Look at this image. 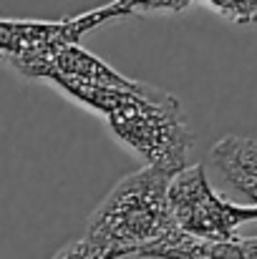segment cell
Listing matches in <instances>:
<instances>
[{
	"instance_id": "8992f818",
	"label": "cell",
	"mask_w": 257,
	"mask_h": 259,
	"mask_svg": "<svg viewBox=\"0 0 257 259\" xmlns=\"http://www.w3.org/2000/svg\"><path fill=\"white\" fill-rule=\"evenodd\" d=\"M207 3L235 25L257 23V0H207Z\"/></svg>"
},
{
	"instance_id": "52a82bcc",
	"label": "cell",
	"mask_w": 257,
	"mask_h": 259,
	"mask_svg": "<svg viewBox=\"0 0 257 259\" xmlns=\"http://www.w3.org/2000/svg\"><path fill=\"white\" fill-rule=\"evenodd\" d=\"M131 13H184L194 0H124Z\"/></svg>"
},
{
	"instance_id": "3957f363",
	"label": "cell",
	"mask_w": 257,
	"mask_h": 259,
	"mask_svg": "<svg viewBox=\"0 0 257 259\" xmlns=\"http://www.w3.org/2000/svg\"><path fill=\"white\" fill-rule=\"evenodd\" d=\"M131 10L124 0H114L103 8L86 10L76 18L63 20H10L0 18V61L46 56L56 48L74 46L79 38L96 30L101 23L114 18H126Z\"/></svg>"
},
{
	"instance_id": "7a4b0ae2",
	"label": "cell",
	"mask_w": 257,
	"mask_h": 259,
	"mask_svg": "<svg viewBox=\"0 0 257 259\" xmlns=\"http://www.w3.org/2000/svg\"><path fill=\"white\" fill-rule=\"evenodd\" d=\"M171 174L144 166L121 179L86 222V244L103 259L139 254L174 227L167 201Z\"/></svg>"
},
{
	"instance_id": "6da1fadb",
	"label": "cell",
	"mask_w": 257,
	"mask_h": 259,
	"mask_svg": "<svg viewBox=\"0 0 257 259\" xmlns=\"http://www.w3.org/2000/svg\"><path fill=\"white\" fill-rule=\"evenodd\" d=\"M56 86L74 101L106 116L111 134L136 151L146 166L167 174H179L192 151V134L179 98L157 86L141 83L136 88H98L58 81Z\"/></svg>"
},
{
	"instance_id": "9c48e42d",
	"label": "cell",
	"mask_w": 257,
	"mask_h": 259,
	"mask_svg": "<svg viewBox=\"0 0 257 259\" xmlns=\"http://www.w3.org/2000/svg\"><path fill=\"white\" fill-rule=\"evenodd\" d=\"M240 254L242 259H257V237L240 239Z\"/></svg>"
},
{
	"instance_id": "5b68a950",
	"label": "cell",
	"mask_w": 257,
	"mask_h": 259,
	"mask_svg": "<svg viewBox=\"0 0 257 259\" xmlns=\"http://www.w3.org/2000/svg\"><path fill=\"white\" fill-rule=\"evenodd\" d=\"M209 161L219 181L245 201V206H257V141L230 134L219 139L212 151Z\"/></svg>"
},
{
	"instance_id": "277c9868",
	"label": "cell",
	"mask_w": 257,
	"mask_h": 259,
	"mask_svg": "<svg viewBox=\"0 0 257 259\" xmlns=\"http://www.w3.org/2000/svg\"><path fill=\"white\" fill-rule=\"evenodd\" d=\"M10 68H15L25 78H43L51 83L58 81H71V83H84V86L98 88H136L139 81L121 76L114 71L106 61L98 56L84 51L79 43L56 48L46 56H28V58H8L3 61Z\"/></svg>"
},
{
	"instance_id": "ba28073f",
	"label": "cell",
	"mask_w": 257,
	"mask_h": 259,
	"mask_svg": "<svg viewBox=\"0 0 257 259\" xmlns=\"http://www.w3.org/2000/svg\"><path fill=\"white\" fill-rule=\"evenodd\" d=\"M53 259H103V257H101V254H96L84 239H76V242L66 244V247H63V249H61Z\"/></svg>"
}]
</instances>
